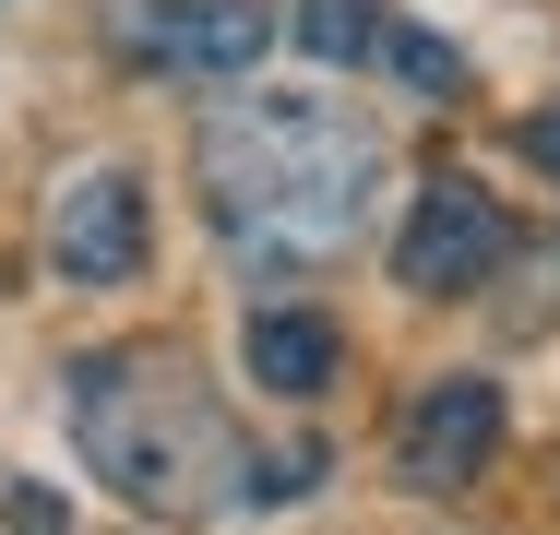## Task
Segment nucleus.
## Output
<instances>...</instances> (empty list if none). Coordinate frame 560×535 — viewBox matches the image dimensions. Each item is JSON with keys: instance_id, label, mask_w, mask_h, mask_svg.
<instances>
[{"instance_id": "nucleus-8", "label": "nucleus", "mask_w": 560, "mask_h": 535, "mask_svg": "<svg viewBox=\"0 0 560 535\" xmlns=\"http://www.w3.org/2000/svg\"><path fill=\"white\" fill-rule=\"evenodd\" d=\"M299 36H311L323 60H358V48H370V0H311V12H299Z\"/></svg>"}, {"instance_id": "nucleus-6", "label": "nucleus", "mask_w": 560, "mask_h": 535, "mask_svg": "<svg viewBox=\"0 0 560 535\" xmlns=\"http://www.w3.org/2000/svg\"><path fill=\"white\" fill-rule=\"evenodd\" d=\"M48 262H60L72 286H131V274H143V179H131V167L60 179V203H48Z\"/></svg>"}, {"instance_id": "nucleus-3", "label": "nucleus", "mask_w": 560, "mask_h": 535, "mask_svg": "<svg viewBox=\"0 0 560 535\" xmlns=\"http://www.w3.org/2000/svg\"><path fill=\"white\" fill-rule=\"evenodd\" d=\"M501 250H513L501 203H489L477 179H430L418 214H406V238H394V274H406L418 298H465V286L501 274Z\"/></svg>"}, {"instance_id": "nucleus-1", "label": "nucleus", "mask_w": 560, "mask_h": 535, "mask_svg": "<svg viewBox=\"0 0 560 535\" xmlns=\"http://www.w3.org/2000/svg\"><path fill=\"white\" fill-rule=\"evenodd\" d=\"M370 191H382V131L346 119L335 96H238L203 119V203L226 238L275 262L346 250Z\"/></svg>"}, {"instance_id": "nucleus-9", "label": "nucleus", "mask_w": 560, "mask_h": 535, "mask_svg": "<svg viewBox=\"0 0 560 535\" xmlns=\"http://www.w3.org/2000/svg\"><path fill=\"white\" fill-rule=\"evenodd\" d=\"M394 72H406V84H453V48H430V36H394Z\"/></svg>"}, {"instance_id": "nucleus-4", "label": "nucleus", "mask_w": 560, "mask_h": 535, "mask_svg": "<svg viewBox=\"0 0 560 535\" xmlns=\"http://www.w3.org/2000/svg\"><path fill=\"white\" fill-rule=\"evenodd\" d=\"M262 36H275L262 0H131L119 12V48L155 72H191V84H238L262 60Z\"/></svg>"}, {"instance_id": "nucleus-7", "label": "nucleus", "mask_w": 560, "mask_h": 535, "mask_svg": "<svg viewBox=\"0 0 560 535\" xmlns=\"http://www.w3.org/2000/svg\"><path fill=\"white\" fill-rule=\"evenodd\" d=\"M335 321H311V310H262L250 321V381H262V393H287V405H311V393H323V381H335Z\"/></svg>"}, {"instance_id": "nucleus-10", "label": "nucleus", "mask_w": 560, "mask_h": 535, "mask_svg": "<svg viewBox=\"0 0 560 535\" xmlns=\"http://www.w3.org/2000/svg\"><path fill=\"white\" fill-rule=\"evenodd\" d=\"M12 535H60V500H36V488H24V500H12Z\"/></svg>"}, {"instance_id": "nucleus-2", "label": "nucleus", "mask_w": 560, "mask_h": 535, "mask_svg": "<svg viewBox=\"0 0 560 535\" xmlns=\"http://www.w3.org/2000/svg\"><path fill=\"white\" fill-rule=\"evenodd\" d=\"M72 428H84V464L108 476L119 500L215 512V500L250 488L226 417L167 369V357H84V369H72Z\"/></svg>"}, {"instance_id": "nucleus-5", "label": "nucleus", "mask_w": 560, "mask_h": 535, "mask_svg": "<svg viewBox=\"0 0 560 535\" xmlns=\"http://www.w3.org/2000/svg\"><path fill=\"white\" fill-rule=\"evenodd\" d=\"M489 452H501V393H489L477 369L430 381V393L394 417V476H406V488H477Z\"/></svg>"}]
</instances>
